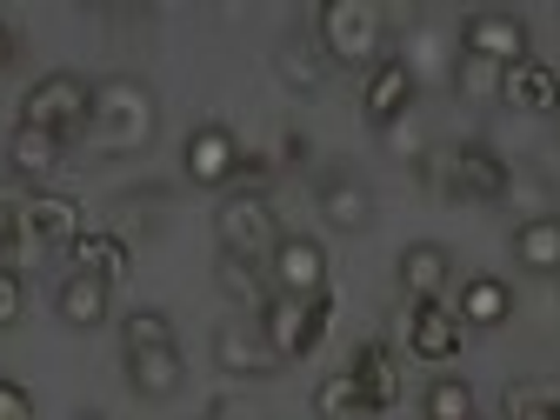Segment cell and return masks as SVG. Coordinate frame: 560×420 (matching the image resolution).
<instances>
[{"label": "cell", "instance_id": "7", "mask_svg": "<svg viewBox=\"0 0 560 420\" xmlns=\"http://www.w3.org/2000/svg\"><path fill=\"white\" fill-rule=\"evenodd\" d=\"M267 280L280 301H314L327 294V247L314 234H280V247L267 254Z\"/></svg>", "mask_w": 560, "mask_h": 420}, {"label": "cell", "instance_id": "1", "mask_svg": "<svg viewBox=\"0 0 560 420\" xmlns=\"http://www.w3.org/2000/svg\"><path fill=\"white\" fill-rule=\"evenodd\" d=\"M154 133H161V101L148 81H133V74H107L94 81V120H88V140L120 161V154H148L154 148Z\"/></svg>", "mask_w": 560, "mask_h": 420}, {"label": "cell", "instance_id": "32", "mask_svg": "<svg viewBox=\"0 0 560 420\" xmlns=\"http://www.w3.org/2000/svg\"><path fill=\"white\" fill-rule=\"evenodd\" d=\"M0 420H34V394L8 374H0Z\"/></svg>", "mask_w": 560, "mask_h": 420}, {"label": "cell", "instance_id": "2", "mask_svg": "<svg viewBox=\"0 0 560 420\" xmlns=\"http://www.w3.org/2000/svg\"><path fill=\"white\" fill-rule=\"evenodd\" d=\"M314 40L334 67H361V74H374V67L387 60V14L374 8V0H327L320 21H314Z\"/></svg>", "mask_w": 560, "mask_h": 420}, {"label": "cell", "instance_id": "26", "mask_svg": "<svg viewBox=\"0 0 560 420\" xmlns=\"http://www.w3.org/2000/svg\"><path fill=\"white\" fill-rule=\"evenodd\" d=\"M501 420H560V381H508Z\"/></svg>", "mask_w": 560, "mask_h": 420}, {"label": "cell", "instance_id": "13", "mask_svg": "<svg viewBox=\"0 0 560 420\" xmlns=\"http://www.w3.org/2000/svg\"><path fill=\"white\" fill-rule=\"evenodd\" d=\"M214 361H221V374H234V381H267V374H280V354L267 347L260 320H221V327H214Z\"/></svg>", "mask_w": 560, "mask_h": 420}, {"label": "cell", "instance_id": "25", "mask_svg": "<svg viewBox=\"0 0 560 420\" xmlns=\"http://www.w3.org/2000/svg\"><path fill=\"white\" fill-rule=\"evenodd\" d=\"M67 254H74V273H94V280H107V288L127 280V267H133V254H127L120 234H81Z\"/></svg>", "mask_w": 560, "mask_h": 420}, {"label": "cell", "instance_id": "20", "mask_svg": "<svg viewBox=\"0 0 560 420\" xmlns=\"http://www.w3.org/2000/svg\"><path fill=\"white\" fill-rule=\"evenodd\" d=\"M214 288H221L234 307H247V320H260L267 301H273L267 267H260V260H241V254H221V260H214Z\"/></svg>", "mask_w": 560, "mask_h": 420}, {"label": "cell", "instance_id": "24", "mask_svg": "<svg viewBox=\"0 0 560 420\" xmlns=\"http://www.w3.org/2000/svg\"><path fill=\"white\" fill-rule=\"evenodd\" d=\"M460 327H501L508 314H514V294H508V280H494V273H474V280H460Z\"/></svg>", "mask_w": 560, "mask_h": 420}, {"label": "cell", "instance_id": "15", "mask_svg": "<svg viewBox=\"0 0 560 420\" xmlns=\"http://www.w3.org/2000/svg\"><path fill=\"white\" fill-rule=\"evenodd\" d=\"M273 74H280V88H288V94L320 101V94H327V74H334V60L320 54L314 34H280V40H273Z\"/></svg>", "mask_w": 560, "mask_h": 420}, {"label": "cell", "instance_id": "18", "mask_svg": "<svg viewBox=\"0 0 560 420\" xmlns=\"http://www.w3.org/2000/svg\"><path fill=\"white\" fill-rule=\"evenodd\" d=\"M54 314L74 327V334H94L114 314V288H107V280H94V273H67L60 294H54Z\"/></svg>", "mask_w": 560, "mask_h": 420}, {"label": "cell", "instance_id": "22", "mask_svg": "<svg viewBox=\"0 0 560 420\" xmlns=\"http://www.w3.org/2000/svg\"><path fill=\"white\" fill-rule=\"evenodd\" d=\"M514 267L560 280V214H534L514 228Z\"/></svg>", "mask_w": 560, "mask_h": 420}, {"label": "cell", "instance_id": "33", "mask_svg": "<svg viewBox=\"0 0 560 420\" xmlns=\"http://www.w3.org/2000/svg\"><path fill=\"white\" fill-rule=\"evenodd\" d=\"M307 154H314V148H307V133L288 127V140H280V161H288V167H307Z\"/></svg>", "mask_w": 560, "mask_h": 420}, {"label": "cell", "instance_id": "16", "mask_svg": "<svg viewBox=\"0 0 560 420\" xmlns=\"http://www.w3.org/2000/svg\"><path fill=\"white\" fill-rule=\"evenodd\" d=\"M60 161H67V140H54V133H40V127H14V133H8V174H14L27 194H40V187L60 174Z\"/></svg>", "mask_w": 560, "mask_h": 420}, {"label": "cell", "instance_id": "10", "mask_svg": "<svg viewBox=\"0 0 560 420\" xmlns=\"http://www.w3.org/2000/svg\"><path fill=\"white\" fill-rule=\"evenodd\" d=\"M21 221H27V241H34L40 254H67V247L88 234L81 200H67V194H54V187H40V194L21 200Z\"/></svg>", "mask_w": 560, "mask_h": 420}, {"label": "cell", "instance_id": "8", "mask_svg": "<svg viewBox=\"0 0 560 420\" xmlns=\"http://www.w3.org/2000/svg\"><path fill=\"white\" fill-rule=\"evenodd\" d=\"M241 154H247V148L234 140L228 120H200V127L187 133V148H180V174H187L194 187H234Z\"/></svg>", "mask_w": 560, "mask_h": 420}, {"label": "cell", "instance_id": "3", "mask_svg": "<svg viewBox=\"0 0 560 420\" xmlns=\"http://www.w3.org/2000/svg\"><path fill=\"white\" fill-rule=\"evenodd\" d=\"M88 120H94V81L74 74V67H54L21 94V127H40L54 140H81Z\"/></svg>", "mask_w": 560, "mask_h": 420}, {"label": "cell", "instance_id": "27", "mask_svg": "<svg viewBox=\"0 0 560 420\" xmlns=\"http://www.w3.org/2000/svg\"><path fill=\"white\" fill-rule=\"evenodd\" d=\"M120 347L127 354H161V347H174V320L161 307H133L120 314Z\"/></svg>", "mask_w": 560, "mask_h": 420}, {"label": "cell", "instance_id": "30", "mask_svg": "<svg viewBox=\"0 0 560 420\" xmlns=\"http://www.w3.org/2000/svg\"><path fill=\"white\" fill-rule=\"evenodd\" d=\"M454 94H467V101H501V67L460 54V60H454Z\"/></svg>", "mask_w": 560, "mask_h": 420}, {"label": "cell", "instance_id": "19", "mask_svg": "<svg viewBox=\"0 0 560 420\" xmlns=\"http://www.w3.org/2000/svg\"><path fill=\"white\" fill-rule=\"evenodd\" d=\"M501 101L514 114H560V74L547 60H521V67L501 74Z\"/></svg>", "mask_w": 560, "mask_h": 420}, {"label": "cell", "instance_id": "12", "mask_svg": "<svg viewBox=\"0 0 560 420\" xmlns=\"http://www.w3.org/2000/svg\"><path fill=\"white\" fill-rule=\"evenodd\" d=\"M413 94H420V74L407 67V54H387L374 74H368V88H361V114L374 127H400L413 114Z\"/></svg>", "mask_w": 560, "mask_h": 420}, {"label": "cell", "instance_id": "21", "mask_svg": "<svg viewBox=\"0 0 560 420\" xmlns=\"http://www.w3.org/2000/svg\"><path fill=\"white\" fill-rule=\"evenodd\" d=\"M460 314L454 307H413V320H407V347L420 361H454L460 354Z\"/></svg>", "mask_w": 560, "mask_h": 420}, {"label": "cell", "instance_id": "5", "mask_svg": "<svg viewBox=\"0 0 560 420\" xmlns=\"http://www.w3.org/2000/svg\"><path fill=\"white\" fill-rule=\"evenodd\" d=\"M327 320H334V301L327 294H314V301H267V314H260V334H267V347L280 354V368L288 361H307L314 347L327 340Z\"/></svg>", "mask_w": 560, "mask_h": 420}, {"label": "cell", "instance_id": "31", "mask_svg": "<svg viewBox=\"0 0 560 420\" xmlns=\"http://www.w3.org/2000/svg\"><path fill=\"white\" fill-rule=\"evenodd\" d=\"M21 314H27V280L21 267H0V334L21 327Z\"/></svg>", "mask_w": 560, "mask_h": 420}, {"label": "cell", "instance_id": "9", "mask_svg": "<svg viewBox=\"0 0 560 420\" xmlns=\"http://www.w3.org/2000/svg\"><path fill=\"white\" fill-rule=\"evenodd\" d=\"M394 280H400V294H407L413 307H441L447 288H454V247H441V241H413V247H400Z\"/></svg>", "mask_w": 560, "mask_h": 420}, {"label": "cell", "instance_id": "23", "mask_svg": "<svg viewBox=\"0 0 560 420\" xmlns=\"http://www.w3.org/2000/svg\"><path fill=\"white\" fill-rule=\"evenodd\" d=\"M180 381H187L180 347H161V354H127V387H133L140 400H174Z\"/></svg>", "mask_w": 560, "mask_h": 420}, {"label": "cell", "instance_id": "29", "mask_svg": "<svg viewBox=\"0 0 560 420\" xmlns=\"http://www.w3.org/2000/svg\"><path fill=\"white\" fill-rule=\"evenodd\" d=\"M314 413L320 420H368V400H361V387H354V374H327L320 387H314Z\"/></svg>", "mask_w": 560, "mask_h": 420}, {"label": "cell", "instance_id": "6", "mask_svg": "<svg viewBox=\"0 0 560 420\" xmlns=\"http://www.w3.org/2000/svg\"><path fill=\"white\" fill-rule=\"evenodd\" d=\"M460 54H474V60H487V67H501V74H508V67L534 60V34L508 8H480V14L460 21Z\"/></svg>", "mask_w": 560, "mask_h": 420}, {"label": "cell", "instance_id": "11", "mask_svg": "<svg viewBox=\"0 0 560 420\" xmlns=\"http://www.w3.org/2000/svg\"><path fill=\"white\" fill-rule=\"evenodd\" d=\"M508 187H514V167L494 148H480V140L454 148V161H447V200H508Z\"/></svg>", "mask_w": 560, "mask_h": 420}, {"label": "cell", "instance_id": "34", "mask_svg": "<svg viewBox=\"0 0 560 420\" xmlns=\"http://www.w3.org/2000/svg\"><path fill=\"white\" fill-rule=\"evenodd\" d=\"M21 60V34L8 27V21H0V74H8V67Z\"/></svg>", "mask_w": 560, "mask_h": 420}, {"label": "cell", "instance_id": "14", "mask_svg": "<svg viewBox=\"0 0 560 420\" xmlns=\"http://www.w3.org/2000/svg\"><path fill=\"white\" fill-rule=\"evenodd\" d=\"M314 207H320V221H327L334 234H368V228H374V194H368L361 174H347V167L320 174Z\"/></svg>", "mask_w": 560, "mask_h": 420}, {"label": "cell", "instance_id": "4", "mask_svg": "<svg viewBox=\"0 0 560 420\" xmlns=\"http://www.w3.org/2000/svg\"><path fill=\"white\" fill-rule=\"evenodd\" d=\"M214 241H221V254H241V260H260L267 267V254L280 247V221H273V200L267 194H228L221 207H214Z\"/></svg>", "mask_w": 560, "mask_h": 420}, {"label": "cell", "instance_id": "17", "mask_svg": "<svg viewBox=\"0 0 560 420\" xmlns=\"http://www.w3.org/2000/svg\"><path fill=\"white\" fill-rule=\"evenodd\" d=\"M347 374H354L368 413L400 407V361H394V347H387V340H361V347H354V368H347Z\"/></svg>", "mask_w": 560, "mask_h": 420}, {"label": "cell", "instance_id": "36", "mask_svg": "<svg viewBox=\"0 0 560 420\" xmlns=\"http://www.w3.org/2000/svg\"><path fill=\"white\" fill-rule=\"evenodd\" d=\"M474 420H480V413H474Z\"/></svg>", "mask_w": 560, "mask_h": 420}, {"label": "cell", "instance_id": "35", "mask_svg": "<svg viewBox=\"0 0 560 420\" xmlns=\"http://www.w3.org/2000/svg\"><path fill=\"white\" fill-rule=\"evenodd\" d=\"M81 420H107V413H81Z\"/></svg>", "mask_w": 560, "mask_h": 420}, {"label": "cell", "instance_id": "28", "mask_svg": "<svg viewBox=\"0 0 560 420\" xmlns=\"http://www.w3.org/2000/svg\"><path fill=\"white\" fill-rule=\"evenodd\" d=\"M420 413L428 420H474V387L460 374H434L428 394H420Z\"/></svg>", "mask_w": 560, "mask_h": 420}]
</instances>
